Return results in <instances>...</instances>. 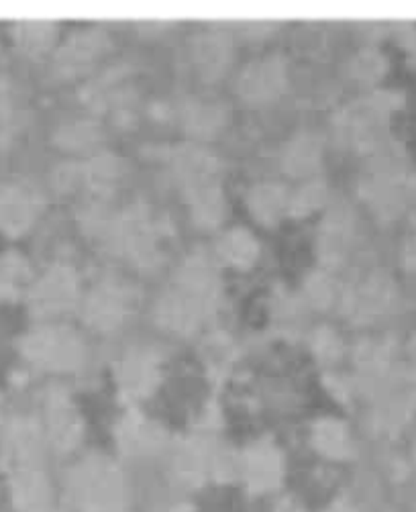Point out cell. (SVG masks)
Returning a JSON list of instances; mask_svg holds the SVG:
<instances>
[{
    "label": "cell",
    "mask_w": 416,
    "mask_h": 512,
    "mask_svg": "<svg viewBox=\"0 0 416 512\" xmlns=\"http://www.w3.org/2000/svg\"><path fill=\"white\" fill-rule=\"evenodd\" d=\"M78 296L76 276L68 268L47 272L29 292L31 311L37 317L54 319L68 313Z\"/></svg>",
    "instance_id": "1"
},
{
    "label": "cell",
    "mask_w": 416,
    "mask_h": 512,
    "mask_svg": "<svg viewBox=\"0 0 416 512\" xmlns=\"http://www.w3.org/2000/svg\"><path fill=\"white\" fill-rule=\"evenodd\" d=\"M286 66L278 58H262L245 68L239 78V94L249 105H266L286 88Z\"/></svg>",
    "instance_id": "2"
},
{
    "label": "cell",
    "mask_w": 416,
    "mask_h": 512,
    "mask_svg": "<svg viewBox=\"0 0 416 512\" xmlns=\"http://www.w3.org/2000/svg\"><path fill=\"white\" fill-rule=\"evenodd\" d=\"M33 362L47 366H68L80 357V339L62 327H45L25 341Z\"/></svg>",
    "instance_id": "3"
},
{
    "label": "cell",
    "mask_w": 416,
    "mask_h": 512,
    "mask_svg": "<svg viewBox=\"0 0 416 512\" xmlns=\"http://www.w3.org/2000/svg\"><path fill=\"white\" fill-rule=\"evenodd\" d=\"M37 219V200L23 188H5L0 192V233L19 237L27 233Z\"/></svg>",
    "instance_id": "4"
},
{
    "label": "cell",
    "mask_w": 416,
    "mask_h": 512,
    "mask_svg": "<svg viewBox=\"0 0 416 512\" xmlns=\"http://www.w3.org/2000/svg\"><path fill=\"white\" fill-rule=\"evenodd\" d=\"M290 196L280 184H257L247 194L251 217L266 227H274L288 213Z\"/></svg>",
    "instance_id": "5"
},
{
    "label": "cell",
    "mask_w": 416,
    "mask_h": 512,
    "mask_svg": "<svg viewBox=\"0 0 416 512\" xmlns=\"http://www.w3.org/2000/svg\"><path fill=\"white\" fill-rule=\"evenodd\" d=\"M323 160V143L317 135L302 133L294 137L282 153V168L296 178L317 172Z\"/></svg>",
    "instance_id": "6"
},
{
    "label": "cell",
    "mask_w": 416,
    "mask_h": 512,
    "mask_svg": "<svg viewBox=\"0 0 416 512\" xmlns=\"http://www.w3.org/2000/svg\"><path fill=\"white\" fill-rule=\"evenodd\" d=\"M125 315V298L119 290L98 288L86 306V317L98 329H115Z\"/></svg>",
    "instance_id": "7"
},
{
    "label": "cell",
    "mask_w": 416,
    "mask_h": 512,
    "mask_svg": "<svg viewBox=\"0 0 416 512\" xmlns=\"http://www.w3.org/2000/svg\"><path fill=\"white\" fill-rule=\"evenodd\" d=\"M192 56H194L196 68L206 78H215L223 74L231 62V45L227 39L219 35H204L196 39Z\"/></svg>",
    "instance_id": "8"
},
{
    "label": "cell",
    "mask_w": 416,
    "mask_h": 512,
    "mask_svg": "<svg viewBox=\"0 0 416 512\" xmlns=\"http://www.w3.org/2000/svg\"><path fill=\"white\" fill-rule=\"evenodd\" d=\"M190 211L198 225L213 227L219 225L225 217L227 204L217 186L208 184L196 190H190Z\"/></svg>",
    "instance_id": "9"
},
{
    "label": "cell",
    "mask_w": 416,
    "mask_h": 512,
    "mask_svg": "<svg viewBox=\"0 0 416 512\" xmlns=\"http://www.w3.org/2000/svg\"><path fill=\"white\" fill-rule=\"evenodd\" d=\"M219 251L227 264L235 268H249L257 260L259 245L251 233L243 229H233L221 239Z\"/></svg>",
    "instance_id": "10"
},
{
    "label": "cell",
    "mask_w": 416,
    "mask_h": 512,
    "mask_svg": "<svg viewBox=\"0 0 416 512\" xmlns=\"http://www.w3.org/2000/svg\"><path fill=\"white\" fill-rule=\"evenodd\" d=\"M104 51V39L102 35H94V33H86L80 35L76 39H72L64 51L60 54V68L62 70H82L86 68L88 62L96 60Z\"/></svg>",
    "instance_id": "11"
},
{
    "label": "cell",
    "mask_w": 416,
    "mask_h": 512,
    "mask_svg": "<svg viewBox=\"0 0 416 512\" xmlns=\"http://www.w3.org/2000/svg\"><path fill=\"white\" fill-rule=\"evenodd\" d=\"M29 280V266L17 253H0V302L15 298Z\"/></svg>",
    "instance_id": "12"
},
{
    "label": "cell",
    "mask_w": 416,
    "mask_h": 512,
    "mask_svg": "<svg viewBox=\"0 0 416 512\" xmlns=\"http://www.w3.org/2000/svg\"><path fill=\"white\" fill-rule=\"evenodd\" d=\"M56 39V29L49 23H23L15 31L17 45L29 56H41Z\"/></svg>",
    "instance_id": "13"
},
{
    "label": "cell",
    "mask_w": 416,
    "mask_h": 512,
    "mask_svg": "<svg viewBox=\"0 0 416 512\" xmlns=\"http://www.w3.org/2000/svg\"><path fill=\"white\" fill-rule=\"evenodd\" d=\"M84 178L94 190L109 192L119 184L121 162L113 156H98L84 170Z\"/></svg>",
    "instance_id": "14"
},
{
    "label": "cell",
    "mask_w": 416,
    "mask_h": 512,
    "mask_svg": "<svg viewBox=\"0 0 416 512\" xmlns=\"http://www.w3.org/2000/svg\"><path fill=\"white\" fill-rule=\"evenodd\" d=\"M225 121V111L215 105H198L186 113V129L198 137L215 135Z\"/></svg>",
    "instance_id": "15"
},
{
    "label": "cell",
    "mask_w": 416,
    "mask_h": 512,
    "mask_svg": "<svg viewBox=\"0 0 416 512\" xmlns=\"http://www.w3.org/2000/svg\"><path fill=\"white\" fill-rule=\"evenodd\" d=\"M58 141L64 149L86 151V149H94L96 145L102 143V131L94 123L80 121V123H72V125L60 129Z\"/></svg>",
    "instance_id": "16"
},
{
    "label": "cell",
    "mask_w": 416,
    "mask_h": 512,
    "mask_svg": "<svg viewBox=\"0 0 416 512\" xmlns=\"http://www.w3.org/2000/svg\"><path fill=\"white\" fill-rule=\"evenodd\" d=\"M327 196V188L319 182H308L302 188H298L292 196H290V204H288V213L304 217L310 215L312 211H317L321 204L325 202Z\"/></svg>",
    "instance_id": "17"
}]
</instances>
